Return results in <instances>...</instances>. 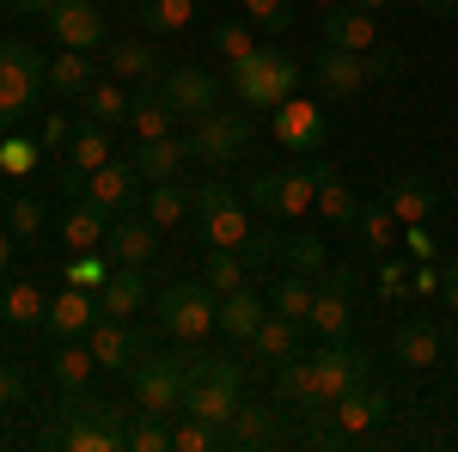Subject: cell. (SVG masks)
<instances>
[{"label": "cell", "instance_id": "cell-1", "mask_svg": "<svg viewBox=\"0 0 458 452\" xmlns=\"http://www.w3.org/2000/svg\"><path fill=\"white\" fill-rule=\"evenodd\" d=\"M196 226H202V244L208 251H245V263H263V257L282 251V239L276 233H257L250 226V209L226 183H214V177L196 190Z\"/></svg>", "mask_w": 458, "mask_h": 452}, {"label": "cell", "instance_id": "cell-2", "mask_svg": "<svg viewBox=\"0 0 458 452\" xmlns=\"http://www.w3.org/2000/svg\"><path fill=\"white\" fill-rule=\"evenodd\" d=\"M300 80H306V68L287 49H250L245 62H233V98L245 110H276L293 98Z\"/></svg>", "mask_w": 458, "mask_h": 452}, {"label": "cell", "instance_id": "cell-3", "mask_svg": "<svg viewBox=\"0 0 458 452\" xmlns=\"http://www.w3.org/2000/svg\"><path fill=\"white\" fill-rule=\"evenodd\" d=\"M43 86H49V62L37 55L31 43L6 37L0 43V129L25 123L37 110V98H43Z\"/></svg>", "mask_w": 458, "mask_h": 452}, {"label": "cell", "instance_id": "cell-4", "mask_svg": "<svg viewBox=\"0 0 458 452\" xmlns=\"http://www.w3.org/2000/svg\"><path fill=\"white\" fill-rule=\"evenodd\" d=\"M214 306H220V294L208 281H177V287L159 294V330L172 343H202L214 330Z\"/></svg>", "mask_w": 458, "mask_h": 452}, {"label": "cell", "instance_id": "cell-5", "mask_svg": "<svg viewBox=\"0 0 458 452\" xmlns=\"http://www.w3.org/2000/svg\"><path fill=\"white\" fill-rule=\"evenodd\" d=\"M306 361H312V380H318V410H324V404H336L343 391H354V385L373 380L367 348H354L349 337H324V348H312Z\"/></svg>", "mask_w": 458, "mask_h": 452}, {"label": "cell", "instance_id": "cell-6", "mask_svg": "<svg viewBox=\"0 0 458 452\" xmlns=\"http://www.w3.org/2000/svg\"><path fill=\"white\" fill-rule=\"evenodd\" d=\"M129 391H135V410H183V361L177 354H135L129 367Z\"/></svg>", "mask_w": 458, "mask_h": 452}, {"label": "cell", "instance_id": "cell-7", "mask_svg": "<svg viewBox=\"0 0 458 452\" xmlns=\"http://www.w3.org/2000/svg\"><path fill=\"white\" fill-rule=\"evenodd\" d=\"M245 147H250V123L233 110H214L190 129V159H202V166H233Z\"/></svg>", "mask_w": 458, "mask_h": 452}, {"label": "cell", "instance_id": "cell-8", "mask_svg": "<svg viewBox=\"0 0 458 452\" xmlns=\"http://www.w3.org/2000/svg\"><path fill=\"white\" fill-rule=\"evenodd\" d=\"M43 25H49V37L62 49H98V43H110V25H105V13H98V0H55L43 13Z\"/></svg>", "mask_w": 458, "mask_h": 452}, {"label": "cell", "instance_id": "cell-9", "mask_svg": "<svg viewBox=\"0 0 458 452\" xmlns=\"http://www.w3.org/2000/svg\"><path fill=\"white\" fill-rule=\"evenodd\" d=\"M165 105L177 116H190V123H202V116L220 110V80L208 68H196V62H177V68H165Z\"/></svg>", "mask_w": 458, "mask_h": 452}, {"label": "cell", "instance_id": "cell-10", "mask_svg": "<svg viewBox=\"0 0 458 452\" xmlns=\"http://www.w3.org/2000/svg\"><path fill=\"white\" fill-rule=\"evenodd\" d=\"M141 183H147V177L135 172V159H105L98 172L86 177V196H92V202H98V209L116 220V214H135V209L147 202Z\"/></svg>", "mask_w": 458, "mask_h": 452}, {"label": "cell", "instance_id": "cell-11", "mask_svg": "<svg viewBox=\"0 0 458 452\" xmlns=\"http://www.w3.org/2000/svg\"><path fill=\"white\" fill-rule=\"evenodd\" d=\"M312 86L324 92V98H354V92L367 86V55L324 43V49L312 55Z\"/></svg>", "mask_w": 458, "mask_h": 452}, {"label": "cell", "instance_id": "cell-12", "mask_svg": "<svg viewBox=\"0 0 458 452\" xmlns=\"http://www.w3.org/2000/svg\"><path fill=\"white\" fill-rule=\"evenodd\" d=\"M330 416H336V428L349 434V440H360V434H373V428H386L391 416V397L379 391V385H354V391H343L336 404H330Z\"/></svg>", "mask_w": 458, "mask_h": 452}, {"label": "cell", "instance_id": "cell-13", "mask_svg": "<svg viewBox=\"0 0 458 452\" xmlns=\"http://www.w3.org/2000/svg\"><path fill=\"white\" fill-rule=\"evenodd\" d=\"M98 318H105V306L92 300V287L68 281V287L49 300V312H43V330H49V337H86Z\"/></svg>", "mask_w": 458, "mask_h": 452}, {"label": "cell", "instance_id": "cell-14", "mask_svg": "<svg viewBox=\"0 0 458 452\" xmlns=\"http://www.w3.org/2000/svg\"><path fill=\"white\" fill-rule=\"evenodd\" d=\"M105 251H110V263H153V251H159V226L147 220V214H116L110 220V233H105Z\"/></svg>", "mask_w": 458, "mask_h": 452}, {"label": "cell", "instance_id": "cell-15", "mask_svg": "<svg viewBox=\"0 0 458 452\" xmlns=\"http://www.w3.org/2000/svg\"><path fill=\"white\" fill-rule=\"evenodd\" d=\"M86 343H92V354H98V367H105V373H129V367H135V354H141V337L129 330V318H110V312L86 330Z\"/></svg>", "mask_w": 458, "mask_h": 452}, {"label": "cell", "instance_id": "cell-16", "mask_svg": "<svg viewBox=\"0 0 458 452\" xmlns=\"http://www.w3.org/2000/svg\"><path fill=\"white\" fill-rule=\"evenodd\" d=\"M386 202H391V214H397V226H416V220H428V214L440 209V190H434V177H422V172H391Z\"/></svg>", "mask_w": 458, "mask_h": 452}, {"label": "cell", "instance_id": "cell-17", "mask_svg": "<svg viewBox=\"0 0 458 452\" xmlns=\"http://www.w3.org/2000/svg\"><path fill=\"white\" fill-rule=\"evenodd\" d=\"M276 141H282L287 153H318L324 147V110L306 105V98L276 105Z\"/></svg>", "mask_w": 458, "mask_h": 452}, {"label": "cell", "instance_id": "cell-18", "mask_svg": "<svg viewBox=\"0 0 458 452\" xmlns=\"http://www.w3.org/2000/svg\"><path fill=\"white\" fill-rule=\"evenodd\" d=\"M250 348H257V361H269V367H282V361H300L306 354V324L300 318H282L269 312L257 330H250Z\"/></svg>", "mask_w": 458, "mask_h": 452}, {"label": "cell", "instance_id": "cell-19", "mask_svg": "<svg viewBox=\"0 0 458 452\" xmlns=\"http://www.w3.org/2000/svg\"><path fill=\"white\" fill-rule=\"evenodd\" d=\"M105 68L116 73V80H141V86H153L159 73H165V55L153 49V43H141V37H116L105 55Z\"/></svg>", "mask_w": 458, "mask_h": 452}, {"label": "cell", "instance_id": "cell-20", "mask_svg": "<svg viewBox=\"0 0 458 452\" xmlns=\"http://www.w3.org/2000/svg\"><path fill=\"white\" fill-rule=\"evenodd\" d=\"M373 13H360V6H324V43H336V49H354V55H367L373 49Z\"/></svg>", "mask_w": 458, "mask_h": 452}, {"label": "cell", "instance_id": "cell-21", "mask_svg": "<svg viewBox=\"0 0 458 452\" xmlns=\"http://www.w3.org/2000/svg\"><path fill=\"white\" fill-rule=\"evenodd\" d=\"M263 300L250 294V287H233V294H220V306H214V330L220 337H233V343H250V330L263 324Z\"/></svg>", "mask_w": 458, "mask_h": 452}, {"label": "cell", "instance_id": "cell-22", "mask_svg": "<svg viewBox=\"0 0 458 452\" xmlns=\"http://www.w3.org/2000/svg\"><path fill=\"white\" fill-rule=\"evenodd\" d=\"M98 306H105L110 318L141 312V306H147V269H141V263H116V269H110V281L98 287Z\"/></svg>", "mask_w": 458, "mask_h": 452}, {"label": "cell", "instance_id": "cell-23", "mask_svg": "<svg viewBox=\"0 0 458 452\" xmlns=\"http://www.w3.org/2000/svg\"><path fill=\"white\" fill-rule=\"evenodd\" d=\"M105 233H110V214L92 196L68 202V214H62V244L68 251H92V244H105Z\"/></svg>", "mask_w": 458, "mask_h": 452}, {"label": "cell", "instance_id": "cell-24", "mask_svg": "<svg viewBox=\"0 0 458 452\" xmlns=\"http://www.w3.org/2000/svg\"><path fill=\"white\" fill-rule=\"evenodd\" d=\"M312 214H324V226H354V220H360L354 190L336 177V166H324V159H318V209Z\"/></svg>", "mask_w": 458, "mask_h": 452}, {"label": "cell", "instance_id": "cell-25", "mask_svg": "<svg viewBox=\"0 0 458 452\" xmlns=\"http://www.w3.org/2000/svg\"><path fill=\"white\" fill-rule=\"evenodd\" d=\"M183 159H190V141H177V135H159V141H141V147H135V172H141L147 183L177 177V172H183Z\"/></svg>", "mask_w": 458, "mask_h": 452}, {"label": "cell", "instance_id": "cell-26", "mask_svg": "<svg viewBox=\"0 0 458 452\" xmlns=\"http://www.w3.org/2000/svg\"><path fill=\"white\" fill-rule=\"evenodd\" d=\"M391 354H397L403 367H434V361H440V330H434L428 318H410V324H397Z\"/></svg>", "mask_w": 458, "mask_h": 452}, {"label": "cell", "instance_id": "cell-27", "mask_svg": "<svg viewBox=\"0 0 458 452\" xmlns=\"http://www.w3.org/2000/svg\"><path fill=\"white\" fill-rule=\"evenodd\" d=\"M105 159H116V153H110V129H105V123H92V116H80V129L68 135V166L92 177Z\"/></svg>", "mask_w": 458, "mask_h": 452}, {"label": "cell", "instance_id": "cell-28", "mask_svg": "<svg viewBox=\"0 0 458 452\" xmlns=\"http://www.w3.org/2000/svg\"><path fill=\"white\" fill-rule=\"evenodd\" d=\"M312 330L318 337H349L354 330V300H349V287H318L312 294Z\"/></svg>", "mask_w": 458, "mask_h": 452}, {"label": "cell", "instance_id": "cell-29", "mask_svg": "<svg viewBox=\"0 0 458 452\" xmlns=\"http://www.w3.org/2000/svg\"><path fill=\"white\" fill-rule=\"evenodd\" d=\"M43 312H49V300L37 294V281H6V287H0V318H6V324L43 330Z\"/></svg>", "mask_w": 458, "mask_h": 452}, {"label": "cell", "instance_id": "cell-30", "mask_svg": "<svg viewBox=\"0 0 458 452\" xmlns=\"http://www.w3.org/2000/svg\"><path fill=\"white\" fill-rule=\"evenodd\" d=\"M276 404H293V410H318V380H312V361L300 354V361H282L276 367Z\"/></svg>", "mask_w": 458, "mask_h": 452}, {"label": "cell", "instance_id": "cell-31", "mask_svg": "<svg viewBox=\"0 0 458 452\" xmlns=\"http://www.w3.org/2000/svg\"><path fill=\"white\" fill-rule=\"evenodd\" d=\"M92 80H98V68H92V55H86V49H62V55L49 62V86H55L62 98H86V92H92Z\"/></svg>", "mask_w": 458, "mask_h": 452}, {"label": "cell", "instance_id": "cell-32", "mask_svg": "<svg viewBox=\"0 0 458 452\" xmlns=\"http://www.w3.org/2000/svg\"><path fill=\"white\" fill-rule=\"evenodd\" d=\"M80 105H86V116H92V123H105V129H116V123H129V110H135V98H129V92H123V80L110 73V80H92V92H86Z\"/></svg>", "mask_w": 458, "mask_h": 452}, {"label": "cell", "instance_id": "cell-33", "mask_svg": "<svg viewBox=\"0 0 458 452\" xmlns=\"http://www.w3.org/2000/svg\"><path fill=\"white\" fill-rule=\"evenodd\" d=\"M92 373H98V354H92V343H73V337H62L55 361H49V380L68 391V385H92Z\"/></svg>", "mask_w": 458, "mask_h": 452}, {"label": "cell", "instance_id": "cell-34", "mask_svg": "<svg viewBox=\"0 0 458 452\" xmlns=\"http://www.w3.org/2000/svg\"><path fill=\"white\" fill-rule=\"evenodd\" d=\"M349 233L367 244L373 257H386L391 239H397V214H391V202H360V220H354Z\"/></svg>", "mask_w": 458, "mask_h": 452}, {"label": "cell", "instance_id": "cell-35", "mask_svg": "<svg viewBox=\"0 0 458 452\" xmlns=\"http://www.w3.org/2000/svg\"><path fill=\"white\" fill-rule=\"evenodd\" d=\"M312 209H318V159L312 166H287L282 172V220H300Z\"/></svg>", "mask_w": 458, "mask_h": 452}, {"label": "cell", "instance_id": "cell-36", "mask_svg": "<svg viewBox=\"0 0 458 452\" xmlns=\"http://www.w3.org/2000/svg\"><path fill=\"white\" fill-rule=\"evenodd\" d=\"M226 440H233V447H269V440H276V410H263V404H239L233 422H226Z\"/></svg>", "mask_w": 458, "mask_h": 452}, {"label": "cell", "instance_id": "cell-37", "mask_svg": "<svg viewBox=\"0 0 458 452\" xmlns=\"http://www.w3.org/2000/svg\"><path fill=\"white\" fill-rule=\"evenodd\" d=\"M190 209H196V196H190L183 183H172V177H165V183H153V190H147V202H141V214L153 220V226H177Z\"/></svg>", "mask_w": 458, "mask_h": 452}, {"label": "cell", "instance_id": "cell-38", "mask_svg": "<svg viewBox=\"0 0 458 452\" xmlns=\"http://www.w3.org/2000/svg\"><path fill=\"white\" fill-rule=\"evenodd\" d=\"M312 276H293L287 269L276 287H269V312H282V318H300V324H312Z\"/></svg>", "mask_w": 458, "mask_h": 452}, {"label": "cell", "instance_id": "cell-39", "mask_svg": "<svg viewBox=\"0 0 458 452\" xmlns=\"http://www.w3.org/2000/svg\"><path fill=\"white\" fill-rule=\"evenodd\" d=\"M190 19H196V0H135L141 31H183Z\"/></svg>", "mask_w": 458, "mask_h": 452}, {"label": "cell", "instance_id": "cell-40", "mask_svg": "<svg viewBox=\"0 0 458 452\" xmlns=\"http://www.w3.org/2000/svg\"><path fill=\"white\" fill-rule=\"evenodd\" d=\"M172 116L177 110L165 105V92H141L135 110H129V129H135L141 141H159V135H172Z\"/></svg>", "mask_w": 458, "mask_h": 452}, {"label": "cell", "instance_id": "cell-41", "mask_svg": "<svg viewBox=\"0 0 458 452\" xmlns=\"http://www.w3.org/2000/svg\"><path fill=\"white\" fill-rule=\"evenodd\" d=\"M129 452H172V416L165 410H135V422H129Z\"/></svg>", "mask_w": 458, "mask_h": 452}, {"label": "cell", "instance_id": "cell-42", "mask_svg": "<svg viewBox=\"0 0 458 452\" xmlns=\"http://www.w3.org/2000/svg\"><path fill=\"white\" fill-rule=\"evenodd\" d=\"M282 257L293 276H324V263H330V251H324V239L318 233H293V239H282Z\"/></svg>", "mask_w": 458, "mask_h": 452}, {"label": "cell", "instance_id": "cell-43", "mask_svg": "<svg viewBox=\"0 0 458 452\" xmlns=\"http://www.w3.org/2000/svg\"><path fill=\"white\" fill-rule=\"evenodd\" d=\"M245 251H208V263H202V281H208L214 294H233V287H245Z\"/></svg>", "mask_w": 458, "mask_h": 452}, {"label": "cell", "instance_id": "cell-44", "mask_svg": "<svg viewBox=\"0 0 458 452\" xmlns=\"http://www.w3.org/2000/svg\"><path fill=\"white\" fill-rule=\"evenodd\" d=\"M250 49H257V31H250V19H226V25H214V55L233 68V62H245Z\"/></svg>", "mask_w": 458, "mask_h": 452}, {"label": "cell", "instance_id": "cell-45", "mask_svg": "<svg viewBox=\"0 0 458 452\" xmlns=\"http://www.w3.org/2000/svg\"><path fill=\"white\" fill-rule=\"evenodd\" d=\"M0 214H6V233H13V239H31V233H43V202H37V196H13Z\"/></svg>", "mask_w": 458, "mask_h": 452}, {"label": "cell", "instance_id": "cell-46", "mask_svg": "<svg viewBox=\"0 0 458 452\" xmlns=\"http://www.w3.org/2000/svg\"><path fill=\"white\" fill-rule=\"evenodd\" d=\"M214 422H202V416H190V422H172V452H208L214 447Z\"/></svg>", "mask_w": 458, "mask_h": 452}, {"label": "cell", "instance_id": "cell-47", "mask_svg": "<svg viewBox=\"0 0 458 452\" xmlns=\"http://www.w3.org/2000/svg\"><path fill=\"white\" fill-rule=\"evenodd\" d=\"M68 281H80V287H105L110 281V257H98V244H92V251H73Z\"/></svg>", "mask_w": 458, "mask_h": 452}, {"label": "cell", "instance_id": "cell-48", "mask_svg": "<svg viewBox=\"0 0 458 452\" xmlns=\"http://www.w3.org/2000/svg\"><path fill=\"white\" fill-rule=\"evenodd\" d=\"M250 25H263V31H287L293 25V0H245Z\"/></svg>", "mask_w": 458, "mask_h": 452}, {"label": "cell", "instance_id": "cell-49", "mask_svg": "<svg viewBox=\"0 0 458 452\" xmlns=\"http://www.w3.org/2000/svg\"><path fill=\"white\" fill-rule=\"evenodd\" d=\"M250 209L257 214H282V172H257L250 177Z\"/></svg>", "mask_w": 458, "mask_h": 452}, {"label": "cell", "instance_id": "cell-50", "mask_svg": "<svg viewBox=\"0 0 458 452\" xmlns=\"http://www.w3.org/2000/svg\"><path fill=\"white\" fill-rule=\"evenodd\" d=\"M31 166H37V147H31V141H25V135H19V141H0V172L25 177V172H31Z\"/></svg>", "mask_w": 458, "mask_h": 452}, {"label": "cell", "instance_id": "cell-51", "mask_svg": "<svg viewBox=\"0 0 458 452\" xmlns=\"http://www.w3.org/2000/svg\"><path fill=\"white\" fill-rule=\"evenodd\" d=\"M403 68V49H367V80H397Z\"/></svg>", "mask_w": 458, "mask_h": 452}, {"label": "cell", "instance_id": "cell-52", "mask_svg": "<svg viewBox=\"0 0 458 452\" xmlns=\"http://www.w3.org/2000/svg\"><path fill=\"white\" fill-rule=\"evenodd\" d=\"M19 397H25V373H19L13 361H0V410H13Z\"/></svg>", "mask_w": 458, "mask_h": 452}, {"label": "cell", "instance_id": "cell-53", "mask_svg": "<svg viewBox=\"0 0 458 452\" xmlns=\"http://www.w3.org/2000/svg\"><path fill=\"white\" fill-rule=\"evenodd\" d=\"M379 294H403V263H397V257H379Z\"/></svg>", "mask_w": 458, "mask_h": 452}, {"label": "cell", "instance_id": "cell-54", "mask_svg": "<svg viewBox=\"0 0 458 452\" xmlns=\"http://www.w3.org/2000/svg\"><path fill=\"white\" fill-rule=\"evenodd\" d=\"M440 294H446V306L458 312V257H453V263H440Z\"/></svg>", "mask_w": 458, "mask_h": 452}, {"label": "cell", "instance_id": "cell-55", "mask_svg": "<svg viewBox=\"0 0 458 452\" xmlns=\"http://www.w3.org/2000/svg\"><path fill=\"white\" fill-rule=\"evenodd\" d=\"M410 257H434V233H428L422 220L410 226Z\"/></svg>", "mask_w": 458, "mask_h": 452}, {"label": "cell", "instance_id": "cell-56", "mask_svg": "<svg viewBox=\"0 0 458 452\" xmlns=\"http://www.w3.org/2000/svg\"><path fill=\"white\" fill-rule=\"evenodd\" d=\"M55 0H0V13H19V19H31V13H49Z\"/></svg>", "mask_w": 458, "mask_h": 452}, {"label": "cell", "instance_id": "cell-57", "mask_svg": "<svg viewBox=\"0 0 458 452\" xmlns=\"http://www.w3.org/2000/svg\"><path fill=\"white\" fill-rule=\"evenodd\" d=\"M428 19H458V0H416Z\"/></svg>", "mask_w": 458, "mask_h": 452}, {"label": "cell", "instance_id": "cell-58", "mask_svg": "<svg viewBox=\"0 0 458 452\" xmlns=\"http://www.w3.org/2000/svg\"><path fill=\"white\" fill-rule=\"evenodd\" d=\"M68 135V116H49V123H43V141H49V147H55V141Z\"/></svg>", "mask_w": 458, "mask_h": 452}, {"label": "cell", "instance_id": "cell-59", "mask_svg": "<svg viewBox=\"0 0 458 452\" xmlns=\"http://www.w3.org/2000/svg\"><path fill=\"white\" fill-rule=\"evenodd\" d=\"M6 269H13V233L0 226V276H6Z\"/></svg>", "mask_w": 458, "mask_h": 452}, {"label": "cell", "instance_id": "cell-60", "mask_svg": "<svg viewBox=\"0 0 458 452\" xmlns=\"http://www.w3.org/2000/svg\"><path fill=\"white\" fill-rule=\"evenodd\" d=\"M354 6H360V13H373V19H379V13H386L391 0H354Z\"/></svg>", "mask_w": 458, "mask_h": 452}, {"label": "cell", "instance_id": "cell-61", "mask_svg": "<svg viewBox=\"0 0 458 452\" xmlns=\"http://www.w3.org/2000/svg\"><path fill=\"white\" fill-rule=\"evenodd\" d=\"M318 6H343V0H318Z\"/></svg>", "mask_w": 458, "mask_h": 452}]
</instances>
